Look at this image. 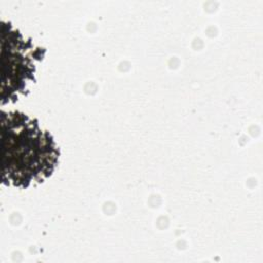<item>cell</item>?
<instances>
[{
  "label": "cell",
  "mask_w": 263,
  "mask_h": 263,
  "mask_svg": "<svg viewBox=\"0 0 263 263\" xmlns=\"http://www.w3.org/2000/svg\"><path fill=\"white\" fill-rule=\"evenodd\" d=\"M45 49L25 39L10 23H1V103L14 101L34 80L36 63L41 61Z\"/></svg>",
  "instance_id": "7a4b0ae2"
},
{
  "label": "cell",
  "mask_w": 263,
  "mask_h": 263,
  "mask_svg": "<svg viewBox=\"0 0 263 263\" xmlns=\"http://www.w3.org/2000/svg\"><path fill=\"white\" fill-rule=\"evenodd\" d=\"M0 152L3 184L21 188L49 177L60 155L49 132L21 111L1 112Z\"/></svg>",
  "instance_id": "6da1fadb"
}]
</instances>
